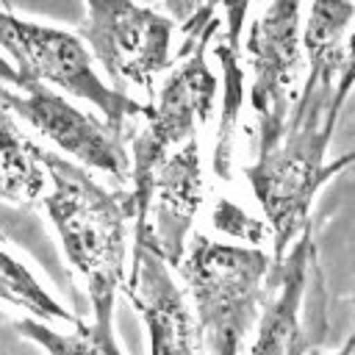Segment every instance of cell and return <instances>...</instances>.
<instances>
[{"label": "cell", "instance_id": "6da1fadb", "mask_svg": "<svg viewBox=\"0 0 355 355\" xmlns=\"http://www.w3.org/2000/svg\"><path fill=\"white\" fill-rule=\"evenodd\" d=\"M336 67H308V78L288 108L277 141L258 153L244 169L247 183L266 216L272 236V258H280L291 241L311 225L316 191L341 169L355 164V150L336 161H324L338 119Z\"/></svg>", "mask_w": 355, "mask_h": 355}, {"label": "cell", "instance_id": "7a4b0ae2", "mask_svg": "<svg viewBox=\"0 0 355 355\" xmlns=\"http://www.w3.org/2000/svg\"><path fill=\"white\" fill-rule=\"evenodd\" d=\"M44 214L89 294L97 336L114 341V300L128 280V225L133 219V197L128 189H105L86 166L64 155L44 153Z\"/></svg>", "mask_w": 355, "mask_h": 355}, {"label": "cell", "instance_id": "3957f363", "mask_svg": "<svg viewBox=\"0 0 355 355\" xmlns=\"http://www.w3.org/2000/svg\"><path fill=\"white\" fill-rule=\"evenodd\" d=\"M178 269L191 300L202 355H239L266 300L272 255L255 244L191 233Z\"/></svg>", "mask_w": 355, "mask_h": 355}, {"label": "cell", "instance_id": "277c9868", "mask_svg": "<svg viewBox=\"0 0 355 355\" xmlns=\"http://www.w3.org/2000/svg\"><path fill=\"white\" fill-rule=\"evenodd\" d=\"M216 36V28H205L197 33H186L183 50L178 61L169 67L161 89L150 103H144L139 119L128 133L130 153V197L133 214L144 202L153 172L164 158H169L180 144L197 136L214 111L219 80L208 67V44Z\"/></svg>", "mask_w": 355, "mask_h": 355}, {"label": "cell", "instance_id": "5b68a950", "mask_svg": "<svg viewBox=\"0 0 355 355\" xmlns=\"http://www.w3.org/2000/svg\"><path fill=\"white\" fill-rule=\"evenodd\" d=\"M0 50L14 58V69L22 78L47 83L97 105L105 122L128 141V133L144 103L128 97L119 89H111L97 75L94 58L78 33L0 8Z\"/></svg>", "mask_w": 355, "mask_h": 355}, {"label": "cell", "instance_id": "8992f818", "mask_svg": "<svg viewBox=\"0 0 355 355\" xmlns=\"http://www.w3.org/2000/svg\"><path fill=\"white\" fill-rule=\"evenodd\" d=\"M83 8L78 36L114 89L136 86L153 97L155 75L172 67L175 19L136 0H83Z\"/></svg>", "mask_w": 355, "mask_h": 355}, {"label": "cell", "instance_id": "52a82bcc", "mask_svg": "<svg viewBox=\"0 0 355 355\" xmlns=\"http://www.w3.org/2000/svg\"><path fill=\"white\" fill-rule=\"evenodd\" d=\"M0 97L17 119L53 141L75 164L128 180V141L105 119L75 108L64 94H58V89L22 78L6 58H0Z\"/></svg>", "mask_w": 355, "mask_h": 355}, {"label": "cell", "instance_id": "ba28073f", "mask_svg": "<svg viewBox=\"0 0 355 355\" xmlns=\"http://www.w3.org/2000/svg\"><path fill=\"white\" fill-rule=\"evenodd\" d=\"M250 108L258 128V153L269 150L288 116L291 89L302 64V0H269L247 28Z\"/></svg>", "mask_w": 355, "mask_h": 355}, {"label": "cell", "instance_id": "9c48e42d", "mask_svg": "<svg viewBox=\"0 0 355 355\" xmlns=\"http://www.w3.org/2000/svg\"><path fill=\"white\" fill-rule=\"evenodd\" d=\"M319 275L313 227L305 225L291 247L272 258L266 277V300L261 305L258 333L250 355H308L324 338V311L305 319V302Z\"/></svg>", "mask_w": 355, "mask_h": 355}, {"label": "cell", "instance_id": "30bf717a", "mask_svg": "<svg viewBox=\"0 0 355 355\" xmlns=\"http://www.w3.org/2000/svg\"><path fill=\"white\" fill-rule=\"evenodd\" d=\"M205 200V175L200 158V139H189L169 158L158 164L150 178L144 202L133 214V247H144L178 266L194 219Z\"/></svg>", "mask_w": 355, "mask_h": 355}, {"label": "cell", "instance_id": "8fae6325", "mask_svg": "<svg viewBox=\"0 0 355 355\" xmlns=\"http://www.w3.org/2000/svg\"><path fill=\"white\" fill-rule=\"evenodd\" d=\"M122 291L147 324L150 355H202L191 305L164 258L133 247V266L128 269Z\"/></svg>", "mask_w": 355, "mask_h": 355}, {"label": "cell", "instance_id": "7c38bea8", "mask_svg": "<svg viewBox=\"0 0 355 355\" xmlns=\"http://www.w3.org/2000/svg\"><path fill=\"white\" fill-rule=\"evenodd\" d=\"M250 6L252 0H202L197 17L183 28V33L216 28V36L211 39V44L216 58L222 61V119H219V136L214 147V172L219 178L230 175L233 130L239 125V114L244 105L241 36H244V19Z\"/></svg>", "mask_w": 355, "mask_h": 355}, {"label": "cell", "instance_id": "4fadbf2b", "mask_svg": "<svg viewBox=\"0 0 355 355\" xmlns=\"http://www.w3.org/2000/svg\"><path fill=\"white\" fill-rule=\"evenodd\" d=\"M36 141H31L11 108L0 97V200L11 205H36L47 191V164Z\"/></svg>", "mask_w": 355, "mask_h": 355}, {"label": "cell", "instance_id": "5bb4252c", "mask_svg": "<svg viewBox=\"0 0 355 355\" xmlns=\"http://www.w3.org/2000/svg\"><path fill=\"white\" fill-rule=\"evenodd\" d=\"M352 22H355L352 0H311L308 19L302 22V53L308 58V67L341 69Z\"/></svg>", "mask_w": 355, "mask_h": 355}, {"label": "cell", "instance_id": "9a60e30c", "mask_svg": "<svg viewBox=\"0 0 355 355\" xmlns=\"http://www.w3.org/2000/svg\"><path fill=\"white\" fill-rule=\"evenodd\" d=\"M0 300L42 322H78V316L69 313L55 297H50V291L31 275V269L11 258L6 250H0Z\"/></svg>", "mask_w": 355, "mask_h": 355}, {"label": "cell", "instance_id": "2e32d148", "mask_svg": "<svg viewBox=\"0 0 355 355\" xmlns=\"http://www.w3.org/2000/svg\"><path fill=\"white\" fill-rule=\"evenodd\" d=\"M17 333L33 344H39L47 355H122L116 341H105L97 336L94 324H86L83 319L75 322V333H61L53 330L42 319H19L14 322Z\"/></svg>", "mask_w": 355, "mask_h": 355}, {"label": "cell", "instance_id": "e0dca14e", "mask_svg": "<svg viewBox=\"0 0 355 355\" xmlns=\"http://www.w3.org/2000/svg\"><path fill=\"white\" fill-rule=\"evenodd\" d=\"M211 222L214 227L222 233V236H230L236 241H247V244H263L266 239V225L252 219L250 214H244L241 205H236L233 200L227 197H219L216 205H214V214H211Z\"/></svg>", "mask_w": 355, "mask_h": 355}, {"label": "cell", "instance_id": "ac0fdd59", "mask_svg": "<svg viewBox=\"0 0 355 355\" xmlns=\"http://www.w3.org/2000/svg\"><path fill=\"white\" fill-rule=\"evenodd\" d=\"M355 25V22H352ZM355 86V28L349 31L347 36V47H344V61H341V69H338V78H336V105L338 111L344 108L349 92Z\"/></svg>", "mask_w": 355, "mask_h": 355}, {"label": "cell", "instance_id": "d6986e66", "mask_svg": "<svg viewBox=\"0 0 355 355\" xmlns=\"http://www.w3.org/2000/svg\"><path fill=\"white\" fill-rule=\"evenodd\" d=\"M164 6H166V11H169V17L175 19V25L183 31V28L197 17L202 0H164Z\"/></svg>", "mask_w": 355, "mask_h": 355}, {"label": "cell", "instance_id": "ffe728a7", "mask_svg": "<svg viewBox=\"0 0 355 355\" xmlns=\"http://www.w3.org/2000/svg\"><path fill=\"white\" fill-rule=\"evenodd\" d=\"M352 349H355V338H349V341H347V347H344L341 352H333V355H352Z\"/></svg>", "mask_w": 355, "mask_h": 355}]
</instances>
